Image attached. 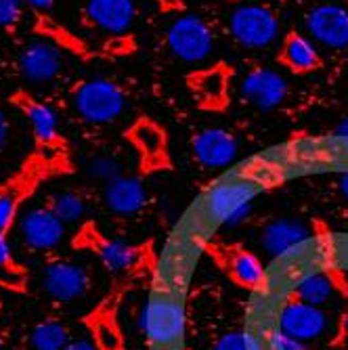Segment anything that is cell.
Masks as SVG:
<instances>
[{"label":"cell","mask_w":348,"mask_h":350,"mask_svg":"<svg viewBox=\"0 0 348 350\" xmlns=\"http://www.w3.org/2000/svg\"><path fill=\"white\" fill-rule=\"evenodd\" d=\"M68 153L34 149L13 174L0 180V231L11 233L23 206L34 198L38 187L68 170Z\"/></svg>","instance_id":"obj_1"},{"label":"cell","mask_w":348,"mask_h":350,"mask_svg":"<svg viewBox=\"0 0 348 350\" xmlns=\"http://www.w3.org/2000/svg\"><path fill=\"white\" fill-rule=\"evenodd\" d=\"M271 178L263 168H247L218 180L204 198L202 214L210 227H237L250 216L252 202L269 187Z\"/></svg>","instance_id":"obj_2"},{"label":"cell","mask_w":348,"mask_h":350,"mask_svg":"<svg viewBox=\"0 0 348 350\" xmlns=\"http://www.w3.org/2000/svg\"><path fill=\"white\" fill-rule=\"evenodd\" d=\"M72 247L92 252L107 271L126 279L145 277L147 273L155 271V258L149 245H133L120 239H111L101 233L94 222H84L72 239Z\"/></svg>","instance_id":"obj_3"},{"label":"cell","mask_w":348,"mask_h":350,"mask_svg":"<svg viewBox=\"0 0 348 350\" xmlns=\"http://www.w3.org/2000/svg\"><path fill=\"white\" fill-rule=\"evenodd\" d=\"M141 327L157 350H176L185 336V306L176 290L155 288L143 308Z\"/></svg>","instance_id":"obj_4"},{"label":"cell","mask_w":348,"mask_h":350,"mask_svg":"<svg viewBox=\"0 0 348 350\" xmlns=\"http://www.w3.org/2000/svg\"><path fill=\"white\" fill-rule=\"evenodd\" d=\"M70 103L82 122L90 126H105L124 113L126 92L109 78H90L72 88Z\"/></svg>","instance_id":"obj_5"},{"label":"cell","mask_w":348,"mask_h":350,"mask_svg":"<svg viewBox=\"0 0 348 350\" xmlns=\"http://www.w3.org/2000/svg\"><path fill=\"white\" fill-rule=\"evenodd\" d=\"M68 49L55 40L36 36L25 40L15 57V68L29 84H55L68 70Z\"/></svg>","instance_id":"obj_6"},{"label":"cell","mask_w":348,"mask_h":350,"mask_svg":"<svg viewBox=\"0 0 348 350\" xmlns=\"http://www.w3.org/2000/svg\"><path fill=\"white\" fill-rule=\"evenodd\" d=\"M9 103L27 120L34 149L49 151V153H68L66 139H63L59 131V118L49 103L36 99L25 88L13 90L9 94Z\"/></svg>","instance_id":"obj_7"},{"label":"cell","mask_w":348,"mask_h":350,"mask_svg":"<svg viewBox=\"0 0 348 350\" xmlns=\"http://www.w3.org/2000/svg\"><path fill=\"white\" fill-rule=\"evenodd\" d=\"M166 42L172 55L185 63H202L214 51V38L210 25L198 15H180L176 17L168 31Z\"/></svg>","instance_id":"obj_8"},{"label":"cell","mask_w":348,"mask_h":350,"mask_svg":"<svg viewBox=\"0 0 348 350\" xmlns=\"http://www.w3.org/2000/svg\"><path fill=\"white\" fill-rule=\"evenodd\" d=\"M233 38L245 49H265L277 40L279 21L275 13L263 5H241L229 17Z\"/></svg>","instance_id":"obj_9"},{"label":"cell","mask_w":348,"mask_h":350,"mask_svg":"<svg viewBox=\"0 0 348 350\" xmlns=\"http://www.w3.org/2000/svg\"><path fill=\"white\" fill-rule=\"evenodd\" d=\"M208 254L220 267V271H223L237 288H243L247 292H256L265 285L267 271L263 267V260L247 247H243V245H210Z\"/></svg>","instance_id":"obj_10"},{"label":"cell","mask_w":348,"mask_h":350,"mask_svg":"<svg viewBox=\"0 0 348 350\" xmlns=\"http://www.w3.org/2000/svg\"><path fill=\"white\" fill-rule=\"evenodd\" d=\"M17 231L25 247L34 252H49L66 237V222L49 206H34L21 212L17 220Z\"/></svg>","instance_id":"obj_11"},{"label":"cell","mask_w":348,"mask_h":350,"mask_svg":"<svg viewBox=\"0 0 348 350\" xmlns=\"http://www.w3.org/2000/svg\"><path fill=\"white\" fill-rule=\"evenodd\" d=\"M124 290H126V285L118 292H109L84 317V327L88 329L90 340L97 346V350H122L124 348V334H122L120 319H118Z\"/></svg>","instance_id":"obj_12"},{"label":"cell","mask_w":348,"mask_h":350,"mask_svg":"<svg viewBox=\"0 0 348 350\" xmlns=\"http://www.w3.org/2000/svg\"><path fill=\"white\" fill-rule=\"evenodd\" d=\"M92 285L86 267L72 260H55L42 273V288L57 302H74L84 298Z\"/></svg>","instance_id":"obj_13"},{"label":"cell","mask_w":348,"mask_h":350,"mask_svg":"<svg viewBox=\"0 0 348 350\" xmlns=\"http://www.w3.org/2000/svg\"><path fill=\"white\" fill-rule=\"evenodd\" d=\"M277 327L294 340L310 342L317 340L327 329V314L321 306H312L288 298L279 308Z\"/></svg>","instance_id":"obj_14"},{"label":"cell","mask_w":348,"mask_h":350,"mask_svg":"<svg viewBox=\"0 0 348 350\" xmlns=\"http://www.w3.org/2000/svg\"><path fill=\"white\" fill-rule=\"evenodd\" d=\"M239 94L245 103L260 111L279 107L288 97V80L275 70H252L239 84Z\"/></svg>","instance_id":"obj_15"},{"label":"cell","mask_w":348,"mask_h":350,"mask_svg":"<svg viewBox=\"0 0 348 350\" xmlns=\"http://www.w3.org/2000/svg\"><path fill=\"white\" fill-rule=\"evenodd\" d=\"M310 40L327 49L348 46V9L340 5H319L304 19Z\"/></svg>","instance_id":"obj_16"},{"label":"cell","mask_w":348,"mask_h":350,"mask_svg":"<svg viewBox=\"0 0 348 350\" xmlns=\"http://www.w3.org/2000/svg\"><path fill=\"white\" fill-rule=\"evenodd\" d=\"M82 15L84 23L92 29L120 36L133 27L137 5L135 0H86Z\"/></svg>","instance_id":"obj_17"},{"label":"cell","mask_w":348,"mask_h":350,"mask_svg":"<svg viewBox=\"0 0 348 350\" xmlns=\"http://www.w3.org/2000/svg\"><path fill=\"white\" fill-rule=\"evenodd\" d=\"M191 151L200 166L208 170H223L235 162L239 145L233 133L225 129H206L193 137Z\"/></svg>","instance_id":"obj_18"},{"label":"cell","mask_w":348,"mask_h":350,"mask_svg":"<svg viewBox=\"0 0 348 350\" xmlns=\"http://www.w3.org/2000/svg\"><path fill=\"white\" fill-rule=\"evenodd\" d=\"M310 239V231L300 220L277 218L271 220L260 231V245L273 258H283L292 250L300 247Z\"/></svg>","instance_id":"obj_19"},{"label":"cell","mask_w":348,"mask_h":350,"mask_svg":"<svg viewBox=\"0 0 348 350\" xmlns=\"http://www.w3.org/2000/svg\"><path fill=\"white\" fill-rule=\"evenodd\" d=\"M103 202L109 212L120 216H131L145 208L147 189L139 176H118L105 185Z\"/></svg>","instance_id":"obj_20"},{"label":"cell","mask_w":348,"mask_h":350,"mask_svg":"<svg viewBox=\"0 0 348 350\" xmlns=\"http://www.w3.org/2000/svg\"><path fill=\"white\" fill-rule=\"evenodd\" d=\"M338 290H340V285H338V279L334 273L310 271V273H304L300 279L294 281L288 298H294L298 302L312 304V306H323L330 302V298Z\"/></svg>","instance_id":"obj_21"},{"label":"cell","mask_w":348,"mask_h":350,"mask_svg":"<svg viewBox=\"0 0 348 350\" xmlns=\"http://www.w3.org/2000/svg\"><path fill=\"white\" fill-rule=\"evenodd\" d=\"M131 139L149 166H160L166 153V137L153 122H139L131 131Z\"/></svg>","instance_id":"obj_22"},{"label":"cell","mask_w":348,"mask_h":350,"mask_svg":"<svg viewBox=\"0 0 348 350\" xmlns=\"http://www.w3.org/2000/svg\"><path fill=\"white\" fill-rule=\"evenodd\" d=\"M0 288L13 294H23L27 290V271L15 260L9 233L5 231H0Z\"/></svg>","instance_id":"obj_23"},{"label":"cell","mask_w":348,"mask_h":350,"mask_svg":"<svg viewBox=\"0 0 348 350\" xmlns=\"http://www.w3.org/2000/svg\"><path fill=\"white\" fill-rule=\"evenodd\" d=\"M283 61L296 72H310L319 66V51L310 38L294 34L283 44Z\"/></svg>","instance_id":"obj_24"},{"label":"cell","mask_w":348,"mask_h":350,"mask_svg":"<svg viewBox=\"0 0 348 350\" xmlns=\"http://www.w3.org/2000/svg\"><path fill=\"white\" fill-rule=\"evenodd\" d=\"M72 336L66 323L49 319L38 323L29 334V344L34 350H63L70 344Z\"/></svg>","instance_id":"obj_25"},{"label":"cell","mask_w":348,"mask_h":350,"mask_svg":"<svg viewBox=\"0 0 348 350\" xmlns=\"http://www.w3.org/2000/svg\"><path fill=\"white\" fill-rule=\"evenodd\" d=\"M63 222H78L86 212V200L74 189H63L51 193L44 202Z\"/></svg>","instance_id":"obj_26"},{"label":"cell","mask_w":348,"mask_h":350,"mask_svg":"<svg viewBox=\"0 0 348 350\" xmlns=\"http://www.w3.org/2000/svg\"><path fill=\"white\" fill-rule=\"evenodd\" d=\"M31 9L23 0H0V29L17 34L21 29H29Z\"/></svg>","instance_id":"obj_27"},{"label":"cell","mask_w":348,"mask_h":350,"mask_svg":"<svg viewBox=\"0 0 348 350\" xmlns=\"http://www.w3.org/2000/svg\"><path fill=\"white\" fill-rule=\"evenodd\" d=\"M212 350H265V340L250 332L229 329L214 340Z\"/></svg>","instance_id":"obj_28"},{"label":"cell","mask_w":348,"mask_h":350,"mask_svg":"<svg viewBox=\"0 0 348 350\" xmlns=\"http://www.w3.org/2000/svg\"><path fill=\"white\" fill-rule=\"evenodd\" d=\"M196 90L200 94L202 101L208 103H216L225 97V90H227V78L220 70H210L204 72L196 78Z\"/></svg>","instance_id":"obj_29"},{"label":"cell","mask_w":348,"mask_h":350,"mask_svg":"<svg viewBox=\"0 0 348 350\" xmlns=\"http://www.w3.org/2000/svg\"><path fill=\"white\" fill-rule=\"evenodd\" d=\"M86 170L90 174V178L94 180H101V183H109L118 176H122V162L118 160L116 155H109V153H101V155H92L88 164H86Z\"/></svg>","instance_id":"obj_30"},{"label":"cell","mask_w":348,"mask_h":350,"mask_svg":"<svg viewBox=\"0 0 348 350\" xmlns=\"http://www.w3.org/2000/svg\"><path fill=\"white\" fill-rule=\"evenodd\" d=\"M263 340H265V350H308L306 342L286 336L279 327H273L271 332H267Z\"/></svg>","instance_id":"obj_31"},{"label":"cell","mask_w":348,"mask_h":350,"mask_svg":"<svg viewBox=\"0 0 348 350\" xmlns=\"http://www.w3.org/2000/svg\"><path fill=\"white\" fill-rule=\"evenodd\" d=\"M332 346L338 350H348V310L340 317L338 327H336V336L332 340Z\"/></svg>","instance_id":"obj_32"},{"label":"cell","mask_w":348,"mask_h":350,"mask_svg":"<svg viewBox=\"0 0 348 350\" xmlns=\"http://www.w3.org/2000/svg\"><path fill=\"white\" fill-rule=\"evenodd\" d=\"M9 141H11V120L7 111L0 107V153L7 149Z\"/></svg>","instance_id":"obj_33"},{"label":"cell","mask_w":348,"mask_h":350,"mask_svg":"<svg viewBox=\"0 0 348 350\" xmlns=\"http://www.w3.org/2000/svg\"><path fill=\"white\" fill-rule=\"evenodd\" d=\"M23 3L34 9V11H40V13H51L53 7L57 5V0H23Z\"/></svg>","instance_id":"obj_34"},{"label":"cell","mask_w":348,"mask_h":350,"mask_svg":"<svg viewBox=\"0 0 348 350\" xmlns=\"http://www.w3.org/2000/svg\"><path fill=\"white\" fill-rule=\"evenodd\" d=\"M63 350H97V346L88 340H70V344Z\"/></svg>","instance_id":"obj_35"},{"label":"cell","mask_w":348,"mask_h":350,"mask_svg":"<svg viewBox=\"0 0 348 350\" xmlns=\"http://www.w3.org/2000/svg\"><path fill=\"white\" fill-rule=\"evenodd\" d=\"M338 189H340V193H342V198L348 202V170H344L342 174H340V180H338Z\"/></svg>","instance_id":"obj_36"},{"label":"cell","mask_w":348,"mask_h":350,"mask_svg":"<svg viewBox=\"0 0 348 350\" xmlns=\"http://www.w3.org/2000/svg\"><path fill=\"white\" fill-rule=\"evenodd\" d=\"M334 135H336V137H348V116H346V118L336 126Z\"/></svg>","instance_id":"obj_37"},{"label":"cell","mask_w":348,"mask_h":350,"mask_svg":"<svg viewBox=\"0 0 348 350\" xmlns=\"http://www.w3.org/2000/svg\"><path fill=\"white\" fill-rule=\"evenodd\" d=\"M3 78H5V70H3V63H0V84H3Z\"/></svg>","instance_id":"obj_38"},{"label":"cell","mask_w":348,"mask_h":350,"mask_svg":"<svg viewBox=\"0 0 348 350\" xmlns=\"http://www.w3.org/2000/svg\"><path fill=\"white\" fill-rule=\"evenodd\" d=\"M0 350H3V348H0Z\"/></svg>","instance_id":"obj_39"}]
</instances>
